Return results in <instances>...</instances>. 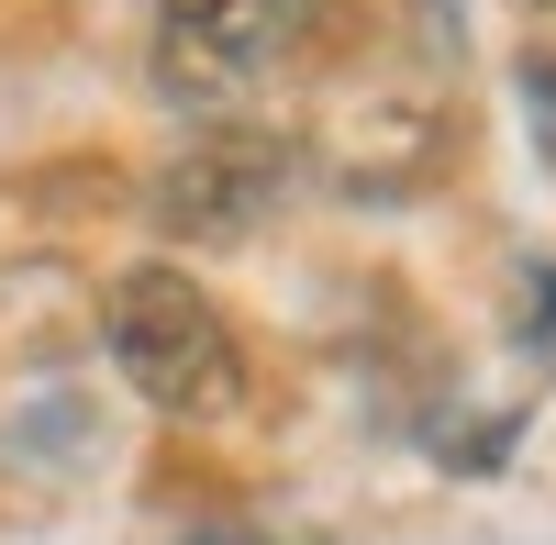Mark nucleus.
<instances>
[{"label": "nucleus", "mask_w": 556, "mask_h": 545, "mask_svg": "<svg viewBox=\"0 0 556 545\" xmlns=\"http://www.w3.org/2000/svg\"><path fill=\"white\" fill-rule=\"evenodd\" d=\"M89 334H101V368L146 401L156 423H235L256 401V356L235 334V312L167 256H134L123 279H101Z\"/></svg>", "instance_id": "f257e3e1"}, {"label": "nucleus", "mask_w": 556, "mask_h": 545, "mask_svg": "<svg viewBox=\"0 0 556 545\" xmlns=\"http://www.w3.org/2000/svg\"><path fill=\"white\" fill-rule=\"evenodd\" d=\"M312 34H323V0H156L146 12V78H156L167 112L223 123V112H256L312 56Z\"/></svg>", "instance_id": "f03ea898"}, {"label": "nucleus", "mask_w": 556, "mask_h": 545, "mask_svg": "<svg viewBox=\"0 0 556 545\" xmlns=\"http://www.w3.org/2000/svg\"><path fill=\"white\" fill-rule=\"evenodd\" d=\"M290 190H301V134H278L267 112H223V123L178 134V156L156 167L146 212L178 245H245L256 223H278Z\"/></svg>", "instance_id": "7ed1b4c3"}, {"label": "nucleus", "mask_w": 556, "mask_h": 545, "mask_svg": "<svg viewBox=\"0 0 556 545\" xmlns=\"http://www.w3.org/2000/svg\"><path fill=\"white\" fill-rule=\"evenodd\" d=\"M301 156H323V167H334L345 190H367V201L424 190V178L445 167V101H434L424 78H356V89L323 101V123H312Z\"/></svg>", "instance_id": "20e7f679"}, {"label": "nucleus", "mask_w": 556, "mask_h": 545, "mask_svg": "<svg viewBox=\"0 0 556 545\" xmlns=\"http://www.w3.org/2000/svg\"><path fill=\"white\" fill-rule=\"evenodd\" d=\"M534 101H545V123H556V56H545V67H534Z\"/></svg>", "instance_id": "39448f33"}, {"label": "nucleus", "mask_w": 556, "mask_h": 545, "mask_svg": "<svg viewBox=\"0 0 556 545\" xmlns=\"http://www.w3.org/2000/svg\"><path fill=\"white\" fill-rule=\"evenodd\" d=\"M146 12H156V0H146Z\"/></svg>", "instance_id": "423d86ee"}]
</instances>
